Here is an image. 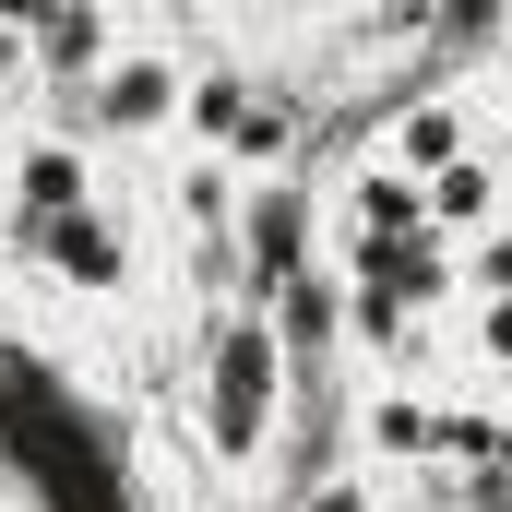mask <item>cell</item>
I'll use <instances>...</instances> for the list:
<instances>
[{"label": "cell", "mask_w": 512, "mask_h": 512, "mask_svg": "<svg viewBox=\"0 0 512 512\" xmlns=\"http://www.w3.org/2000/svg\"><path fill=\"white\" fill-rule=\"evenodd\" d=\"M227 239L251 262V298H274V286H298V274L322 262V203H310L298 179H251L239 215H227Z\"/></svg>", "instance_id": "277c9868"}, {"label": "cell", "mask_w": 512, "mask_h": 512, "mask_svg": "<svg viewBox=\"0 0 512 512\" xmlns=\"http://www.w3.org/2000/svg\"><path fill=\"white\" fill-rule=\"evenodd\" d=\"M298 512H382V489H370V477H322Z\"/></svg>", "instance_id": "30bf717a"}, {"label": "cell", "mask_w": 512, "mask_h": 512, "mask_svg": "<svg viewBox=\"0 0 512 512\" xmlns=\"http://www.w3.org/2000/svg\"><path fill=\"white\" fill-rule=\"evenodd\" d=\"M489 215H501V167L489 155H465L453 179H429V239H477Z\"/></svg>", "instance_id": "9c48e42d"}, {"label": "cell", "mask_w": 512, "mask_h": 512, "mask_svg": "<svg viewBox=\"0 0 512 512\" xmlns=\"http://www.w3.org/2000/svg\"><path fill=\"white\" fill-rule=\"evenodd\" d=\"M274 417H286V346H274V322L239 298V310H215V334H203L191 429H203L215 465H262V453H274Z\"/></svg>", "instance_id": "6da1fadb"}, {"label": "cell", "mask_w": 512, "mask_h": 512, "mask_svg": "<svg viewBox=\"0 0 512 512\" xmlns=\"http://www.w3.org/2000/svg\"><path fill=\"white\" fill-rule=\"evenodd\" d=\"M24 262H36V274H60L72 298H131V274H143V239H131V215H120V203L96 191L84 215H60V227H48Z\"/></svg>", "instance_id": "5b68a950"}, {"label": "cell", "mask_w": 512, "mask_h": 512, "mask_svg": "<svg viewBox=\"0 0 512 512\" xmlns=\"http://www.w3.org/2000/svg\"><path fill=\"white\" fill-rule=\"evenodd\" d=\"M251 310L274 322L286 370H298V358H334V334H346V274H334V262H310L298 286H274V298H251Z\"/></svg>", "instance_id": "52a82bcc"}, {"label": "cell", "mask_w": 512, "mask_h": 512, "mask_svg": "<svg viewBox=\"0 0 512 512\" xmlns=\"http://www.w3.org/2000/svg\"><path fill=\"white\" fill-rule=\"evenodd\" d=\"M108 60H120V24H108V12H60V24H36V72H60L72 96H84Z\"/></svg>", "instance_id": "ba28073f"}, {"label": "cell", "mask_w": 512, "mask_h": 512, "mask_svg": "<svg viewBox=\"0 0 512 512\" xmlns=\"http://www.w3.org/2000/svg\"><path fill=\"white\" fill-rule=\"evenodd\" d=\"M465 155H477L465 96H417V108H393V131H382V167H393V179H417V191H429V179H453Z\"/></svg>", "instance_id": "8992f818"}, {"label": "cell", "mask_w": 512, "mask_h": 512, "mask_svg": "<svg viewBox=\"0 0 512 512\" xmlns=\"http://www.w3.org/2000/svg\"><path fill=\"white\" fill-rule=\"evenodd\" d=\"M84 203H96V143H84L72 120H36L12 155H0V227H12L24 251H36L60 215H84Z\"/></svg>", "instance_id": "3957f363"}, {"label": "cell", "mask_w": 512, "mask_h": 512, "mask_svg": "<svg viewBox=\"0 0 512 512\" xmlns=\"http://www.w3.org/2000/svg\"><path fill=\"white\" fill-rule=\"evenodd\" d=\"M72 108H84V120H72L84 143H167L179 108H191V60H179L167 36H120V60H108Z\"/></svg>", "instance_id": "7a4b0ae2"}]
</instances>
